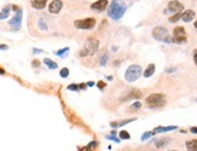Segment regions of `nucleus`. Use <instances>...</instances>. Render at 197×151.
I'll use <instances>...</instances> for the list:
<instances>
[{
    "instance_id": "1",
    "label": "nucleus",
    "mask_w": 197,
    "mask_h": 151,
    "mask_svg": "<svg viewBox=\"0 0 197 151\" xmlns=\"http://www.w3.org/2000/svg\"><path fill=\"white\" fill-rule=\"evenodd\" d=\"M126 10H127V6L122 0H113L110 5L108 6V16L111 19L119 21L125 15Z\"/></svg>"
},
{
    "instance_id": "2",
    "label": "nucleus",
    "mask_w": 197,
    "mask_h": 151,
    "mask_svg": "<svg viewBox=\"0 0 197 151\" xmlns=\"http://www.w3.org/2000/svg\"><path fill=\"white\" fill-rule=\"evenodd\" d=\"M99 48V41L96 38H88L85 44L82 46V48L79 52L80 57H88V56H93V54L97 53Z\"/></svg>"
},
{
    "instance_id": "3",
    "label": "nucleus",
    "mask_w": 197,
    "mask_h": 151,
    "mask_svg": "<svg viewBox=\"0 0 197 151\" xmlns=\"http://www.w3.org/2000/svg\"><path fill=\"white\" fill-rule=\"evenodd\" d=\"M146 105L151 109H157L166 104V96L163 93H152L145 99Z\"/></svg>"
},
{
    "instance_id": "4",
    "label": "nucleus",
    "mask_w": 197,
    "mask_h": 151,
    "mask_svg": "<svg viewBox=\"0 0 197 151\" xmlns=\"http://www.w3.org/2000/svg\"><path fill=\"white\" fill-rule=\"evenodd\" d=\"M142 74H143L142 67H140L139 64H132V65H129V67L126 69L125 79L126 81H128V82H134V81H137L142 76Z\"/></svg>"
},
{
    "instance_id": "5",
    "label": "nucleus",
    "mask_w": 197,
    "mask_h": 151,
    "mask_svg": "<svg viewBox=\"0 0 197 151\" xmlns=\"http://www.w3.org/2000/svg\"><path fill=\"white\" fill-rule=\"evenodd\" d=\"M152 38L157 41H162V43H167L170 44L172 43V38L168 34L167 28L164 27H155L152 29Z\"/></svg>"
},
{
    "instance_id": "6",
    "label": "nucleus",
    "mask_w": 197,
    "mask_h": 151,
    "mask_svg": "<svg viewBox=\"0 0 197 151\" xmlns=\"http://www.w3.org/2000/svg\"><path fill=\"white\" fill-rule=\"evenodd\" d=\"M97 24V21L96 18L88 17V18H83V19H76L74 22V26L78 29H82V30H90L93 29Z\"/></svg>"
},
{
    "instance_id": "7",
    "label": "nucleus",
    "mask_w": 197,
    "mask_h": 151,
    "mask_svg": "<svg viewBox=\"0 0 197 151\" xmlns=\"http://www.w3.org/2000/svg\"><path fill=\"white\" fill-rule=\"evenodd\" d=\"M186 39H188V34H186L185 28L180 27V26L174 28L173 35H172V43H174V44H183V43L186 41Z\"/></svg>"
},
{
    "instance_id": "8",
    "label": "nucleus",
    "mask_w": 197,
    "mask_h": 151,
    "mask_svg": "<svg viewBox=\"0 0 197 151\" xmlns=\"http://www.w3.org/2000/svg\"><path fill=\"white\" fill-rule=\"evenodd\" d=\"M22 18H23V10L18 9L15 12V16L9 21V26L12 30H19L22 26Z\"/></svg>"
},
{
    "instance_id": "9",
    "label": "nucleus",
    "mask_w": 197,
    "mask_h": 151,
    "mask_svg": "<svg viewBox=\"0 0 197 151\" xmlns=\"http://www.w3.org/2000/svg\"><path fill=\"white\" fill-rule=\"evenodd\" d=\"M184 10V5L178 1V0H170L168 3V8L167 10H164V13H177V12H181Z\"/></svg>"
},
{
    "instance_id": "10",
    "label": "nucleus",
    "mask_w": 197,
    "mask_h": 151,
    "mask_svg": "<svg viewBox=\"0 0 197 151\" xmlns=\"http://www.w3.org/2000/svg\"><path fill=\"white\" fill-rule=\"evenodd\" d=\"M63 8V3L62 0H52L48 5V12L50 13H53V15H57L61 12V10Z\"/></svg>"
},
{
    "instance_id": "11",
    "label": "nucleus",
    "mask_w": 197,
    "mask_h": 151,
    "mask_svg": "<svg viewBox=\"0 0 197 151\" xmlns=\"http://www.w3.org/2000/svg\"><path fill=\"white\" fill-rule=\"evenodd\" d=\"M108 6H109V1L108 0H97L96 3H93L91 5V10L97 11V12H102L105 9H108Z\"/></svg>"
},
{
    "instance_id": "12",
    "label": "nucleus",
    "mask_w": 197,
    "mask_h": 151,
    "mask_svg": "<svg viewBox=\"0 0 197 151\" xmlns=\"http://www.w3.org/2000/svg\"><path fill=\"white\" fill-rule=\"evenodd\" d=\"M178 127L177 126H166V127H163V126H157L154 131H152V133L156 134V133H163V132H170V131H175Z\"/></svg>"
},
{
    "instance_id": "13",
    "label": "nucleus",
    "mask_w": 197,
    "mask_h": 151,
    "mask_svg": "<svg viewBox=\"0 0 197 151\" xmlns=\"http://www.w3.org/2000/svg\"><path fill=\"white\" fill-rule=\"evenodd\" d=\"M196 16V13H195V11L194 10H186V11H184L183 12V16H181V19L184 21V22H191V21H194V18Z\"/></svg>"
},
{
    "instance_id": "14",
    "label": "nucleus",
    "mask_w": 197,
    "mask_h": 151,
    "mask_svg": "<svg viewBox=\"0 0 197 151\" xmlns=\"http://www.w3.org/2000/svg\"><path fill=\"white\" fill-rule=\"evenodd\" d=\"M47 0H30V5L32 8L35 10H43L45 9Z\"/></svg>"
},
{
    "instance_id": "15",
    "label": "nucleus",
    "mask_w": 197,
    "mask_h": 151,
    "mask_svg": "<svg viewBox=\"0 0 197 151\" xmlns=\"http://www.w3.org/2000/svg\"><path fill=\"white\" fill-rule=\"evenodd\" d=\"M155 70H156V67H155V64H154V63L149 64V65L146 67V69H145V70H144V73H143L144 78H150V76H152V75L155 74Z\"/></svg>"
},
{
    "instance_id": "16",
    "label": "nucleus",
    "mask_w": 197,
    "mask_h": 151,
    "mask_svg": "<svg viewBox=\"0 0 197 151\" xmlns=\"http://www.w3.org/2000/svg\"><path fill=\"white\" fill-rule=\"evenodd\" d=\"M137 120V117H133V118H127V120H124V121H119V122H111L110 126L113 127V128H117V127H122V126H125V124H128L129 122H133Z\"/></svg>"
},
{
    "instance_id": "17",
    "label": "nucleus",
    "mask_w": 197,
    "mask_h": 151,
    "mask_svg": "<svg viewBox=\"0 0 197 151\" xmlns=\"http://www.w3.org/2000/svg\"><path fill=\"white\" fill-rule=\"evenodd\" d=\"M142 97V92L138 89H133L132 92H129L128 96H126L125 98H122V100H129V99H138Z\"/></svg>"
},
{
    "instance_id": "18",
    "label": "nucleus",
    "mask_w": 197,
    "mask_h": 151,
    "mask_svg": "<svg viewBox=\"0 0 197 151\" xmlns=\"http://www.w3.org/2000/svg\"><path fill=\"white\" fill-rule=\"evenodd\" d=\"M10 11H11V5H6L4 9L0 11V21L6 19L10 16Z\"/></svg>"
},
{
    "instance_id": "19",
    "label": "nucleus",
    "mask_w": 197,
    "mask_h": 151,
    "mask_svg": "<svg viewBox=\"0 0 197 151\" xmlns=\"http://www.w3.org/2000/svg\"><path fill=\"white\" fill-rule=\"evenodd\" d=\"M44 64L48 69H51V70L57 69V67H58V64L54 62V61H52V59H50V58H44Z\"/></svg>"
},
{
    "instance_id": "20",
    "label": "nucleus",
    "mask_w": 197,
    "mask_h": 151,
    "mask_svg": "<svg viewBox=\"0 0 197 151\" xmlns=\"http://www.w3.org/2000/svg\"><path fill=\"white\" fill-rule=\"evenodd\" d=\"M185 145H186V149H188V151H197V139L188 140Z\"/></svg>"
},
{
    "instance_id": "21",
    "label": "nucleus",
    "mask_w": 197,
    "mask_h": 151,
    "mask_svg": "<svg viewBox=\"0 0 197 151\" xmlns=\"http://www.w3.org/2000/svg\"><path fill=\"white\" fill-rule=\"evenodd\" d=\"M181 16H183V12H177V13L172 15V16L168 18V21H169L170 23H175V22H178L179 19H181Z\"/></svg>"
},
{
    "instance_id": "22",
    "label": "nucleus",
    "mask_w": 197,
    "mask_h": 151,
    "mask_svg": "<svg viewBox=\"0 0 197 151\" xmlns=\"http://www.w3.org/2000/svg\"><path fill=\"white\" fill-rule=\"evenodd\" d=\"M168 140L169 139H167V138H163V139H159V140H156L155 142V145L159 148V149H161L163 146H166L167 144H168Z\"/></svg>"
},
{
    "instance_id": "23",
    "label": "nucleus",
    "mask_w": 197,
    "mask_h": 151,
    "mask_svg": "<svg viewBox=\"0 0 197 151\" xmlns=\"http://www.w3.org/2000/svg\"><path fill=\"white\" fill-rule=\"evenodd\" d=\"M38 26H39V29H41V30H47V29H48L47 22L45 21V18H40V19L38 21Z\"/></svg>"
},
{
    "instance_id": "24",
    "label": "nucleus",
    "mask_w": 197,
    "mask_h": 151,
    "mask_svg": "<svg viewBox=\"0 0 197 151\" xmlns=\"http://www.w3.org/2000/svg\"><path fill=\"white\" fill-rule=\"evenodd\" d=\"M119 135H120V139H122V140H128V139L131 138L129 133H128L127 131H124V129L120 132V134H119Z\"/></svg>"
},
{
    "instance_id": "25",
    "label": "nucleus",
    "mask_w": 197,
    "mask_h": 151,
    "mask_svg": "<svg viewBox=\"0 0 197 151\" xmlns=\"http://www.w3.org/2000/svg\"><path fill=\"white\" fill-rule=\"evenodd\" d=\"M59 76L63 78V79L68 78V76H69V69H68V68H63V69H61V71H59Z\"/></svg>"
},
{
    "instance_id": "26",
    "label": "nucleus",
    "mask_w": 197,
    "mask_h": 151,
    "mask_svg": "<svg viewBox=\"0 0 197 151\" xmlns=\"http://www.w3.org/2000/svg\"><path fill=\"white\" fill-rule=\"evenodd\" d=\"M68 51H69V47H64V48H61V50L56 51V54L59 56V57H63V56H65V53H67Z\"/></svg>"
},
{
    "instance_id": "27",
    "label": "nucleus",
    "mask_w": 197,
    "mask_h": 151,
    "mask_svg": "<svg viewBox=\"0 0 197 151\" xmlns=\"http://www.w3.org/2000/svg\"><path fill=\"white\" fill-rule=\"evenodd\" d=\"M152 135H154V133H152V132H145V133L142 135V138H140V139H142V142H145L146 139H149V138H150V137H152Z\"/></svg>"
},
{
    "instance_id": "28",
    "label": "nucleus",
    "mask_w": 197,
    "mask_h": 151,
    "mask_svg": "<svg viewBox=\"0 0 197 151\" xmlns=\"http://www.w3.org/2000/svg\"><path fill=\"white\" fill-rule=\"evenodd\" d=\"M108 58H109V54L108 53H104L103 54V57L100 58V65H105L108 62Z\"/></svg>"
},
{
    "instance_id": "29",
    "label": "nucleus",
    "mask_w": 197,
    "mask_h": 151,
    "mask_svg": "<svg viewBox=\"0 0 197 151\" xmlns=\"http://www.w3.org/2000/svg\"><path fill=\"white\" fill-rule=\"evenodd\" d=\"M131 108H132V109H135V110H138V109L142 108V103H140V102H134V103H132Z\"/></svg>"
},
{
    "instance_id": "30",
    "label": "nucleus",
    "mask_w": 197,
    "mask_h": 151,
    "mask_svg": "<svg viewBox=\"0 0 197 151\" xmlns=\"http://www.w3.org/2000/svg\"><path fill=\"white\" fill-rule=\"evenodd\" d=\"M107 139L113 140V142H115V143H120V138H116L115 135H107Z\"/></svg>"
},
{
    "instance_id": "31",
    "label": "nucleus",
    "mask_w": 197,
    "mask_h": 151,
    "mask_svg": "<svg viewBox=\"0 0 197 151\" xmlns=\"http://www.w3.org/2000/svg\"><path fill=\"white\" fill-rule=\"evenodd\" d=\"M67 88L69 91H79V85H69Z\"/></svg>"
},
{
    "instance_id": "32",
    "label": "nucleus",
    "mask_w": 197,
    "mask_h": 151,
    "mask_svg": "<svg viewBox=\"0 0 197 151\" xmlns=\"http://www.w3.org/2000/svg\"><path fill=\"white\" fill-rule=\"evenodd\" d=\"M97 86H98V88H99V89H103L104 87H105V86H107V83H105V82H103V81H99L98 85H97Z\"/></svg>"
},
{
    "instance_id": "33",
    "label": "nucleus",
    "mask_w": 197,
    "mask_h": 151,
    "mask_svg": "<svg viewBox=\"0 0 197 151\" xmlns=\"http://www.w3.org/2000/svg\"><path fill=\"white\" fill-rule=\"evenodd\" d=\"M32 65H33V67H35V68H38V67L40 65V61H38V59H34V61L32 62Z\"/></svg>"
},
{
    "instance_id": "34",
    "label": "nucleus",
    "mask_w": 197,
    "mask_h": 151,
    "mask_svg": "<svg viewBox=\"0 0 197 151\" xmlns=\"http://www.w3.org/2000/svg\"><path fill=\"white\" fill-rule=\"evenodd\" d=\"M0 50H3V51H6V50H9V46L5 44H0Z\"/></svg>"
},
{
    "instance_id": "35",
    "label": "nucleus",
    "mask_w": 197,
    "mask_h": 151,
    "mask_svg": "<svg viewBox=\"0 0 197 151\" xmlns=\"http://www.w3.org/2000/svg\"><path fill=\"white\" fill-rule=\"evenodd\" d=\"M194 62H195V64H196L197 67V48L194 51Z\"/></svg>"
},
{
    "instance_id": "36",
    "label": "nucleus",
    "mask_w": 197,
    "mask_h": 151,
    "mask_svg": "<svg viewBox=\"0 0 197 151\" xmlns=\"http://www.w3.org/2000/svg\"><path fill=\"white\" fill-rule=\"evenodd\" d=\"M44 51L40 50V48H33V53H43Z\"/></svg>"
},
{
    "instance_id": "37",
    "label": "nucleus",
    "mask_w": 197,
    "mask_h": 151,
    "mask_svg": "<svg viewBox=\"0 0 197 151\" xmlns=\"http://www.w3.org/2000/svg\"><path fill=\"white\" fill-rule=\"evenodd\" d=\"M190 132L194 134H197V127H191V128H190Z\"/></svg>"
},
{
    "instance_id": "38",
    "label": "nucleus",
    "mask_w": 197,
    "mask_h": 151,
    "mask_svg": "<svg viewBox=\"0 0 197 151\" xmlns=\"http://www.w3.org/2000/svg\"><path fill=\"white\" fill-rule=\"evenodd\" d=\"M86 85H87V87H93V86L96 85V82H93V81H88Z\"/></svg>"
},
{
    "instance_id": "39",
    "label": "nucleus",
    "mask_w": 197,
    "mask_h": 151,
    "mask_svg": "<svg viewBox=\"0 0 197 151\" xmlns=\"http://www.w3.org/2000/svg\"><path fill=\"white\" fill-rule=\"evenodd\" d=\"M86 87H87V85H85V83H80L79 85V89H86Z\"/></svg>"
},
{
    "instance_id": "40",
    "label": "nucleus",
    "mask_w": 197,
    "mask_h": 151,
    "mask_svg": "<svg viewBox=\"0 0 197 151\" xmlns=\"http://www.w3.org/2000/svg\"><path fill=\"white\" fill-rule=\"evenodd\" d=\"M177 70V68H169V69H167V71L166 73H173V71Z\"/></svg>"
},
{
    "instance_id": "41",
    "label": "nucleus",
    "mask_w": 197,
    "mask_h": 151,
    "mask_svg": "<svg viewBox=\"0 0 197 151\" xmlns=\"http://www.w3.org/2000/svg\"><path fill=\"white\" fill-rule=\"evenodd\" d=\"M4 74H5V70H4V69H1V68H0V75H4Z\"/></svg>"
},
{
    "instance_id": "42",
    "label": "nucleus",
    "mask_w": 197,
    "mask_h": 151,
    "mask_svg": "<svg viewBox=\"0 0 197 151\" xmlns=\"http://www.w3.org/2000/svg\"><path fill=\"white\" fill-rule=\"evenodd\" d=\"M107 79H108V80H109V81H111V80H113V76H108Z\"/></svg>"
},
{
    "instance_id": "43",
    "label": "nucleus",
    "mask_w": 197,
    "mask_h": 151,
    "mask_svg": "<svg viewBox=\"0 0 197 151\" xmlns=\"http://www.w3.org/2000/svg\"><path fill=\"white\" fill-rule=\"evenodd\" d=\"M194 26H195V28L197 29V19H196V22H195V24H194Z\"/></svg>"
},
{
    "instance_id": "44",
    "label": "nucleus",
    "mask_w": 197,
    "mask_h": 151,
    "mask_svg": "<svg viewBox=\"0 0 197 151\" xmlns=\"http://www.w3.org/2000/svg\"><path fill=\"white\" fill-rule=\"evenodd\" d=\"M170 151H178V150H170Z\"/></svg>"
},
{
    "instance_id": "45",
    "label": "nucleus",
    "mask_w": 197,
    "mask_h": 151,
    "mask_svg": "<svg viewBox=\"0 0 197 151\" xmlns=\"http://www.w3.org/2000/svg\"><path fill=\"white\" fill-rule=\"evenodd\" d=\"M196 102H197V99H196Z\"/></svg>"
}]
</instances>
